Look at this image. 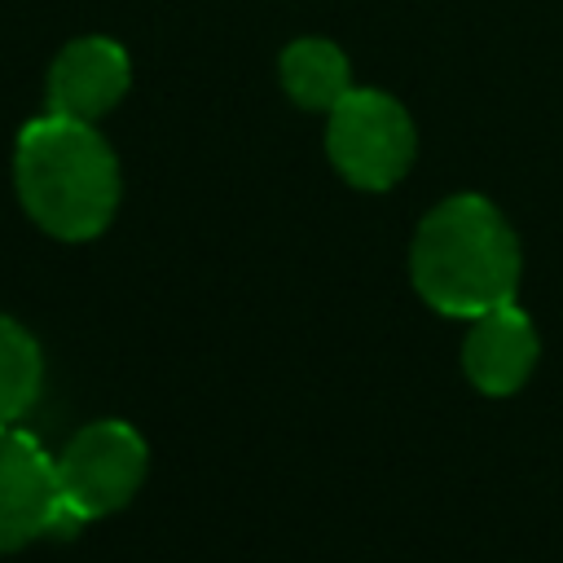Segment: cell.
<instances>
[{"instance_id":"6da1fadb","label":"cell","mask_w":563,"mask_h":563,"mask_svg":"<svg viewBox=\"0 0 563 563\" xmlns=\"http://www.w3.org/2000/svg\"><path fill=\"white\" fill-rule=\"evenodd\" d=\"M13 180L26 216L62 242H88L106 233L123 194L114 150L92 123L66 114H40L22 128Z\"/></svg>"},{"instance_id":"7a4b0ae2","label":"cell","mask_w":563,"mask_h":563,"mask_svg":"<svg viewBox=\"0 0 563 563\" xmlns=\"http://www.w3.org/2000/svg\"><path fill=\"white\" fill-rule=\"evenodd\" d=\"M409 273L418 295L444 317H479L519 290V238L479 194H453L431 207L413 233Z\"/></svg>"},{"instance_id":"3957f363","label":"cell","mask_w":563,"mask_h":563,"mask_svg":"<svg viewBox=\"0 0 563 563\" xmlns=\"http://www.w3.org/2000/svg\"><path fill=\"white\" fill-rule=\"evenodd\" d=\"M145 471H150V449L132 422L101 418L75 431L70 444L57 453V488L70 523L79 528L88 519L123 510L145 484Z\"/></svg>"},{"instance_id":"277c9868","label":"cell","mask_w":563,"mask_h":563,"mask_svg":"<svg viewBox=\"0 0 563 563\" xmlns=\"http://www.w3.org/2000/svg\"><path fill=\"white\" fill-rule=\"evenodd\" d=\"M418 136L409 110L378 92V88H352L325 123V154L339 167V176L356 189H391L409 163H413Z\"/></svg>"},{"instance_id":"5b68a950","label":"cell","mask_w":563,"mask_h":563,"mask_svg":"<svg viewBox=\"0 0 563 563\" xmlns=\"http://www.w3.org/2000/svg\"><path fill=\"white\" fill-rule=\"evenodd\" d=\"M70 532L75 523L62 506L57 457H48L18 422H0V554Z\"/></svg>"},{"instance_id":"8992f818","label":"cell","mask_w":563,"mask_h":563,"mask_svg":"<svg viewBox=\"0 0 563 563\" xmlns=\"http://www.w3.org/2000/svg\"><path fill=\"white\" fill-rule=\"evenodd\" d=\"M537 356H541L537 325L515 299L471 317V334L462 343V369H466L475 391L515 396L532 378Z\"/></svg>"},{"instance_id":"52a82bcc","label":"cell","mask_w":563,"mask_h":563,"mask_svg":"<svg viewBox=\"0 0 563 563\" xmlns=\"http://www.w3.org/2000/svg\"><path fill=\"white\" fill-rule=\"evenodd\" d=\"M132 84V66L123 44L106 40V35H84L70 40L57 62L48 66V114H66V119H101L110 106H119V97Z\"/></svg>"},{"instance_id":"ba28073f","label":"cell","mask_w":563,"mask_h":563,"mask_svg":"<svg viewBox=\"0 0 563 563\" xmlns=\"http://www.w3.org/2000/svg\"><path fill=\"white\" fill-rule=\"evenodd\" d=\"M282 88H286V97L295 106L330 114L352 92V66H347L339 44L308 35V40L286 44V53H282Z\"/></svg>"},{"instance_id":"9c48e42d","label":"cell","mask_w":563,"mask_h":563,"mask_svg":"<svg viewBox=\"0 0 563 563\" xmlns=\"http://www.w3.org/2000/svg\"><path fill=\"white\" fill-rule=\"evenodd\" d=\"M44 383V356L26 325L0 312V422H18Z\"/></svg>"}]
</instances>
